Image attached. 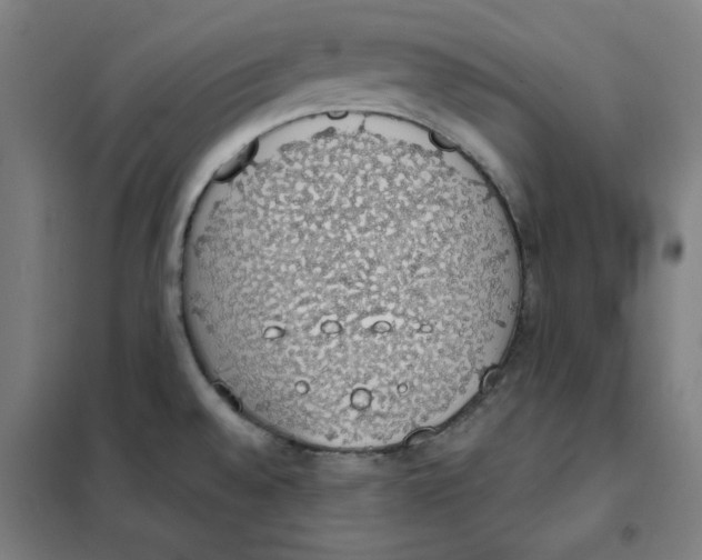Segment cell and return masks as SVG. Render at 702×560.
<instances>
[{
    "instance_id": "6da1fadb",
    "label": "cell",
    "mask_w": 702,
    "mask_h": 560,
    "mask_svg": "<svg viewBox=\"0 0 702 560\" xmlns=\"http://www.w3.org/2000/svg\"><path fill=\"white\" fill-rule=\"evenodd\" d=\"M205 373L268 430L380 449L448 420L513 334L521 251L503 202L444 154L339 137L218 194L180 277Z\"/></svg>"
}]
</instances>
